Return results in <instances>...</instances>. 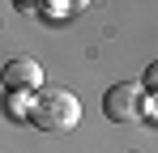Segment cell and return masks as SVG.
Returning a JSON list of instances; mask_svg holds the SVG:
<instances>
[{
    "label": "cell",
    "instance_id": "obj_1",
    "mask_svg": "<svg viewBox=\"0 0 158 153\" xmlns=\"http://www.w3.org/2000/svg\"><path fill=\"white\" fill-rule=\"evenodd\" d=\"M77 119H81V102L60 85L43 89L30 106V124L43 128V132H69V128H77Z\"/></svg>",
    "mask_w": 158,
    "mask_h": 153
},
{
    "label": "cell",
    "instance_id": "obj_2",
    "mask_svg": "<svg viewBox=\"0 0 158 153\" xmlns=\"http://www.w3.org/2000/svg\"><path fill=\"white\" fill-rule=\"evenodd\" d=\"M103 115L111 124H137V119H141V89L128 85V81L111 85L103 94Z\"/></svg>",
    "mask_w": 158,
    "mask_h": 153
},
{
    "label": "cell",
    "instance_id": "obj_4",
    "mask_svg": "<svg viewBox=\"0 0 158 153\" xmlns=\"http://www.w3.org/2000/svg\"><path fill=\"white\" fill-rule=\"evenodd\" d=\"M141 81H145V89H150V94H158V60L145 68V76H141Z\"/></svg>",
    "mask_w": 158,
    "mask_h": 153
},
{
    "label": "cell",
    "instance_id": "obj_5",
    "mask_svg": "<svg viewBox=\"0 0 158 153\" xmlns=\"http://www.w3.org/2000/svg\"><path fill=\"white\" fill-rule=\"evenodd\" d=\"M56 4H60V9H81L85 0H56Z\"/></svg>",
    "mask_w": 158,
    "mask_h": 153
},
{
    "label": "cell",
    "instance_id": "obj_3",
    "mask_svg": "<svg viewBox=\"0 0 158 153\" xmlns=\"http://www.w3.org/2000/svg\"><path fill=\"white\" fill-rule=\"evenodd\" d=\"M0 81H4L9 89H39V85H43V68H39V60L22 55V60H9V64L0 68Z\"/></svg>",
    "mask_w": 158,
    "mask_h": 153
}]
</instances>
